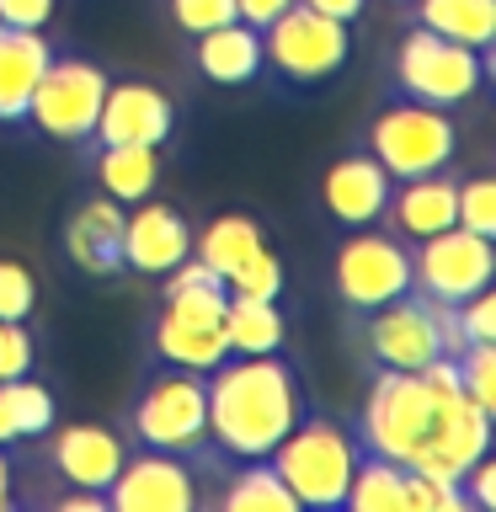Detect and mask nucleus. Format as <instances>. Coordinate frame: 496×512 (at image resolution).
Segmentation results:
<instances>
[{
	"label": "nucleus",
	"mask_w": 496,
	"mask_h": 512,
	"mask_svg": "<svg viewBox=\"0 0 496 512\" xmlns=\"http://www.w3.org/2000/svg\"><path fill=\"white\" fill-rule=\"evenodd\" d=\"M208 390V454L219 459H267L278 438L304 416L299 363L283 352H230L203 374Z\"/></svg>",
	"instance_id": "nucleus-1"
},
{
	"label": "nucleus",
	"mask_w": 496,
	"mask_h": 512,
	"mask_svg": "<svg viewBox=\"0 0 496 512\" xmlns=\"http://www.w3.org/2000/svg\"><path fill=\"white\" fill-rule=\"evenodd\" d=\"M358 459H363L358 427H347L342 416H326L315 406H304V416L267 454V464L278 470L288 496L310 512H331L347 502V480L358 470Z\"/></svg>",
	"instance_id": "nucleus-2"
},
{
	"label": "nucleus",
	"mask_w": 496,
	"mask_h": 512,
	"mask_svg": "<svg viewBox=\"0 0 496 512\" xmlns=\"http://www.w3.org/2000/svg\"><path fill=\"white\" fill-rule=\"evenodd\" d=\"M438 422V384L427 368H374L368 400L358 411V438L368 454L411 464Z\"/></svg>",
	"instance_id": "nucleus-3"
},
{
	"label": "nucleus",
	"mask_w": 496,
	"mask_h": 512,
	"mask_svg": "<svg viewBox=\"0 0 496 512\" xmlns=\"http://www.w3.org/2000/svg\"><path fill=\"white\" fill-rule=\"evenodd\" d=\"M390 80H395L400 96H411V102L454 112V107L475 102V96L486 91L491 54L464 48L454 38H438V32H427V27H411V32H400V43L390 54Z\"/></svg>",
	"instance_id": "nucleus-4"
},
{
	"label": "nucleus",
	"mask_w": 496,
	"mask_h": 512,
	"mask_svg": "<svg viewBox=\"0 0 496 512\" xmlns=\"http://www.w3.org/2000/svg\"><path fill=\"white\" fill-rule=\"evenodd\" d=\"M128 432L139 448H166V454L203 459L208 454V390L198 368H155L144 374L134 406H128Z\"/></svg>",
	"instance_id": "nucleus-5"
},
{
	"label": "nucleus",
	"mask_w": 496,
	"mask_h": 512,
	"mask_svg": "<svg viewBox=\"0 0 496 512\" xmlns=\"http://www.w3.org/2000/svg\"><path fill=\"white\" fill-rule=\"evenodd\" d=\"M107 70L96 59H80V54H54L48 70L38 75L32 86V102H27V128L54 144H70V150H86L91 134H96V112H102V96H107Z\"/></svg>",
	"instance_id": "nucleus-6"
},
{
	"label": "nucleus",
	"mask_w": 496,
	"mask_h": 512,
	"mask_svg": "<svg viewBox=\"0 0 496 512\" xmlns=\"http://www.w3.org/2000/svg\"><path fill=\"white\" fill-rule=\"evenodd\" d=\"M368 155L390 171V182H411V176H427V171H443L454 166L459 155V128L443 107H427V102H411L400 96L368 123Z\"/></svg>",
	"instance_id": "nucleus-7"
},
{
	"label": "nucleus",
	"mask_w": 496,
	"mask_h": 512,
	"mask_svg": "<svg viewBox=\"0 0 496 512\" xmlns=\"http://www.w3.org/2000/svg\"><path fill=\"white\" fill-rule=\"evenodd\" d=\"M347 54H352L347 22H331L304 0H294L262 27V70L288 80V86H320L342 70Z\"/></svg>",
	"instance_id": "nucleus-8"
},
{
	"label": "nucleus",
	"mask_w": 496,
	"mask_h": 512,
	"mask_svg": "<svg viewBox=\"0 0 496 512\" xmlns=\"http://www.w3.org/2000/svg\"><path fill=\"white\" fill-rule=\"evenodd\" d=\"M331 283H336V299L347 304V315L379 310V304L411 294V246L390 230L363 224L336 246Z\"/></svg>",
	"instance_id": "nucleus-9"
},
{
	"label": "nucleus",
	"mask_w": 496,
	"mask_h": 512,
	"mask_svg": "<svg viewBox=\"0 0 496 512\" xmlns=\"http://www.w3.org/2000/svg\"><path fill=\"white\" fill-rule=\"evenodd\" d=\"M352 336L363 342L374 368H427V363L448 358L443 326H438V299L416 294V288L379 304V310L352 315Z\"/></svg>",
	"instance_id": "nucleus-10"
},
{
	"label": "nucleus",
	"mask_w": 496,
	"mask_h": 512,
	"mask_svg": "<svg viewBox=\"0 0 496 512\" xmlns=\"http://www.w3.org/2000/svg\"><path fill=\"white\" fill-rule=\"evenodd\" d=\"M496 283V240L475 235L464 224L427 235L411 246V288L438 304H464L470 294Z\"/></svg>",
	"instance_id": "nucleus-11"
},
{
	"label": "nucleus",
	"mask_w": 496,
	"mask_h": 512,
	"mask_svg": "<svg viewBox=\"0 0 496 512\" xmlns=\"http://www.w3.org/2000/svg\"><path fill=\"white\" fill-rule=\"evenodd\" d=\"M192 507H203L198 464L187 454H166V448L123 454L118 475L107 486V512H192Z\"/></svg>",
	"instance_id": "nucleus-12"
},
{
	"label": "nucleus",
	"mask_w": 496,
	"mask_h": 512,
	"mask_svg": "<svg viewBox=\"0 0 496 512\" xmlns=\"http://www.w3.org/2000/svg\"><path fill=\"white\" fill-rule=\"evenodd\" d=\"M171 134H176V107L166 91L150 86V80H107L91 144H155V150H166Z\"/></svg>",
	"instance_id": "nucleus-13"
},
{
	"label": "nucleus",
	"mask_w": 496,
	"mask_h": 512,
	"mask_svg": "<svg viewBox=\"0 0 496 512\" xmlns=\"http://www.w3.org/2000/svg\"><path fill=\"white\" fill-rule=\"evenodd\" d=\"M43 454H48V470H54L64 486H75V491H96V496H107L112 486V475H118V464H123V438L112 427L102 422H70V427H48L43 432Z\"/></svg>",
	"instance_id": "nucleus-14"
},
{
	"label": "nucleus",
	"mask_w": 496,
	"mask_h": 512,
	"mask_svg": "<svg viewBox=\"0 0 496 512\" xmlns=\"http://www.w3.org/2000/svg\"><path fill=\"white\" fill-rule=\"evenodd\" d=\"M192 256V224L171 203H128L123 208V267L144 278H166V272Z\"/></svg>",
	"instance_id": "nucleus-15"
},
{
	"label": "nucleus",
	"mask_w": 496,
	"mask_h": 512,
	"mask_svg": "<svg viewBox=\"0 0 496 512\" xmlns=\"http://www.w3.org/2000/svg\"><path fill=\"white\" fill-rule=\"evenodd\" d=\"M390 187H395L390 171L374 155L352 150V155L326 166V176H320V203H326V214L342 230H363V224H379L384 203H390Z\"/></svg>",
	"instance_id": "nucleus-16"
},
{
	"label": "nucleus",
	"mask_w": 496,
	"mask_h": 512,
	"mask_svg": "<svg viewBox=\"0 0 496 512\" xmlns=\"http://www.w3.org/2000/svg\"><path fill=\"white\" fill-rule=\"evenodd\" d=\"M379 219L390 224V235L411 240V246L448 230V224H459V176L443 166V171L411 176V182H395Z\"/></svg>",
	"instance_id": "nucleus-17"
},
{
	"label": "nucleus",
	"mask_w": 496,
	"mask_h": 512,
	"mask_svg": "<svg viewBox=\"0 0 496 512\" xmlns=\"http://www.w3.org/2000/svg\"><path fill=\"white\" fill-rule=\"evenodd\" d=\"M64 251L80 272L91 278H118L123 267V203H112L107 192H96L64 219Z\"/></svg>",
	"instance_id": "nucleus-18"
},
{
	"label": "nucleus",
	"mask_w": 496,
	"mask_h": 512,
	"mask_svg": "<svg viewBox=\"0 0 496 512\" xmlns=\"http://www.w3.org/2000/svg\"><path fill=\"white\" fill-rule=\"evenodd\" d=\"M192 64H198V75L214 80V86H251V80L262 75V32L246 27L240 16L208 27L192 38Z\"/></svg>",
	"instance_id": "nucleus-19"
},
{
	"label": "nucleus",
	"mask_w": 496,
	"mask_h": 512,
	"mask_svg": "<svg viewBox=\"0 0 496 512\" xmlns=\"http://www.w3.org/2000/svg\"><path fill=\"white\" fill-rule=\"evenodd\" d=\"M54 59V43L27 27H0V123H22L32 86Z\"/></svg>",
	"instance_id": "nucleus-20"
},
{
	"label": "nucleus",
	"mask_w": 496,
	"mask_h": 512,
	"mask_svg": "<svg viewBox=\"0 0 496 512\" xmlns=\"http://www.w3.org/2000/svg\"><path fill=\"white\" fill-rule=\"evenodd\" d=\"M91 150V176L96 192H107L112 203H139L150 198L160 182V150L155 144H86Z\"/></svg>",
	"instance_id": "nucleus-21"
},
{
	"label": "nucleus",
	"mask_w": 496,
	"mask_h": 512,
	"mask_svg": "<svg viewBox=\"0 0 496 512\" xmlns=\"http://www.w3.org/2000/svg\"><path fill=\"white\" fill-rule=\"evenodd\" d=\"M150 347L160 363H176V368H198L208 374L214 363L230 358V342H224L219 326H198V320H182L171 310H160L150 320Z\"/></svg>",
	"instance_id": "nucleus-22"
},
{
	"label": "nucleus",
	"mask_w": 496,
	"mask_h": 512,
	"mask_svg": "<svg viewBox=\"0 0 496 512\" xmlns=\"http://www.w3.org/2000/svg\"><path fill=\"white\" fill-rule=\"evenodd\" d=\"M192 251H198V262H208L224 283H230L256 251H267V230L251 214H214L198 235H192Z\"/></svg>",
	"instance_id": "nucleus-23"
},
{
	"label": "nucleus",
	"mask_w": 496,
	"mask_h": 512,
	"mask_svg": "<svg viewBox=\"0 0 496 512\" xmlns=\"http://www.w3.org/2000/svg\"><path fill=\"white\" fill-rule=\"evenodd\" d=\"M219 475H224L219 491L224 512H299V502L288 496V486L267 459H230Z\"/></svg>",
	"instance_id": "nucleus-24"
},
{
	"label": "nucleus",
	"mask_w": 496,
	"mask_h": 512,
	"mask_svg": "<svg viewBox=\"0 0 496 512\" xmlns=\"http://www.w3.org/2000/svg\"><path fill=\"white\" fill-rule=\"evenodd\" d=\"M416 27L491 54V43H496V0H416Z\"/></svg>",
	"instance_id": "nucleus-25"
},
{
	"label": "nucleus",
	"mask_w": 496,
	"mask_h": 512,
	"mask_svg": "<svg viewBox=\"0 0 496 512\" xmlns=\"http://www.w3.org/2000/svg\"><path fill=\"white\" fill-rule=\"evenodd\" d=\"M219 331H224V342H230V352H283L288 347V320L278 310V299L230 294Z\"/></svg>",
	"instance_id": "nucleus-26"
},
{
	"label": "nucleus",
	"mask_w": 496,
	"mask_h": 512,
	"mask_svg": "<svg viewBox=\"0 0 496 512\" xmlns=\"http://www.w3.org/2000/svg\"><path fill=\"white\" fill-rule=\"evenodd\" d=\"M342 507H352V512H406V464L363 448L358 470H352V480H347V502Z\"/></svg>",
	"instance_id": "nucleus-27"
},
{
	"label": "nucleus",
	"mask_w": 496,
	"mask_h": 512,
	"mask_svg": "<svg viewBox=\"0 0 496 512\" xmlns=\"http://www.w3.org/2000/svg\"><path fill=\"white\" fill-rule=\"evenodd\" d=\"M0 406H6V422H11V438L16 443H38L48 427H54V395L43 390L38 379H0Z\"/></svg>",
	"instance_id": "nucleus-28"
},
{
	"label": "nucleus",
	"mask_w": 496,
	"mask_h": 512,
	"mask_svg": "<svg viewBox=\"0 0 496 512\" xmlns=\"http://www.w3.org/2000/svg\"><path fill=\"white\" fill-rule=\"evenodd\" d=\"M454 374H459V390L475 400L480 411L496 416V342H470L454 352Z\"/></svg>",
	"instance_id": "nucleus-29"
},
{
	"label": "nucleus",
	"mask_w": 496,
	"mask_h": 512,
	"mask_svg": "<svg viewBox=\"0 0 496 512\" xmlns=\"http://www.w3.org/2000/svg\"><path fill=\"white\" fill-rule=\"evenodd\" d=\"M459 224L496 240V182L486 171H480V176H459Z\"/></svg>",
	"instance_id": "nucleus-30"
},
{
	"label": "nucleus",
	"mask_w": 496,
	"mask_h": 512,
	"mask_svg": "<svg viewBox=\"0 0 496 512\" xmlns=\"http://www.w3.org/2000/svg\"><path fill=\"white\" fill-rule=\"evenodd\" d=\"M38 315V278L11 262V256H0V320H32Z\"/></svg>",
	"instance_id": "nucleus-31"
},
{
	"label": "nucleus",
	"mask_w": 496,
	"mask_h": 512,
	"mask_svg": "<svg viewBox=\"0 0 496 512\" xmlns=\"http://www.w3.org/2000/svg\"><path fill=\"white\" fill-rule=\"evenodd\" d=\"M32 368H38L32 320H0V379H27Z\"/></svg>",
	"instance_id": "nucleus-32"
},
{
	"label": "nucleus",
	"mask_w": 496,
	"mask_h": 512,
	"mask_svg": "<svg viewBox=\"0 0 496 512\" xmlns=\"http://www.w3.org/2000/svg\"><path fill=\"white\" fill-rule=\"evenodd\" d=\"M224 288H230V294H246V299H283V256H272V246L256 251Z\"/></svg>",
	"instance_id": "nucleus-33"
},
{
	"label": "nucleus",
	"mask_w": 496,
	"mask_h": 512,
	"mask_svg": "<svg viewBox=\"0 0 496 512\" xmlns=\"http://www.w3.org/2000/svg\"><path fill=\"white\" fill-rule=\"evenodd\" d=\"M166 6H171L176 32H187V38H198V32L219 22H235V0H166Z\"/></svg>",
	"instance_id": "nucleus-34"
},
{
	"label": "nucleus",
	"mask_w": 496,
	"mask_h": 512,
	"mask_svg": "<svg viewBox=\"0 0 496 512\" xmlns=\"http://www.w3.org/2000/svg\"><path fill=\"white\" fill-rule=\"evenodd\" d=\"M59 0H0V27H27V32H43L48 16H54Z\"/></svg>",
	"instance_id": "nucleus-35"
},
{
	"label": "nucleus",
	"mask_w": 496,
	"mask_h": 512,
	"mask_svg": "<svg viewBox=\"0 0 496 512\" xmlns=\"http://www.w3.org/2000/svg\"><path fill=\"white\" fill-rule=\"evenodd\" d=\"M288 6H294V0H235V16H240L246 27H256V32H262V27L272 22V16H278V11H288Z\"/></svg>",
	"instance_id": "nucleus-36"
},
{
	"label": "nucleus",
	"mask_w": 496,
	"mask_h": 512,
	"mask_svg": "<svg viewBox=\"0 0 496 512\" xmlns=\"http://www.w3.org/2000/svg\"><path fill=\"white\" fill-rule=\"evenodd\" d=\"M304 6H315L320 16H331V22H358V16L368 11V0H304Z\"/></svg>",
	"instance_id": "nucleus-37"
},
{
	"label": "nucleus",
	"mask_w": 496,
	"mask_h": 512,
	"mask_svg": "<svg viewBox=\"0 0 496 512\" xmlns=\"http://www.w3.org/2000/svg\"><path fill=\"white\" fill-rule=\"evenodd\" d=\"M16 507V464H11V454L0 448V512H11Z\"/></svg>",
	"instance_id": "nucleus-38"
},
{
	"label": "nucleus",
	"mask_w": 496,
	"mask_h": 512,
	"mask_svg": "<svg viewBox=\"0 0 496 512\" xmlns=\"http://www.w3.org/2000/svg\"><path fill=\"white\" fill-rule=\"evenodd\" d=\"M16 438H11V422H6V406H0V448H11Z\"/></svg>",
	"instance_id": "nucleus-39"
},
{
	"label": "nucleus",
	"mask_w": 496,
	"mask_h": 512,
	"mask_svg": "<svg viewBox=\"0 0 496 512\" xmlns=\"http://www.w3.org/2000/svg\"><path fill=\"white\" fill-rule=\"evenodd\" d=\"M400 6H411V0H400Z\"/></svg>",
	"instance_id": "nucleus-40"
}]
</instances>
